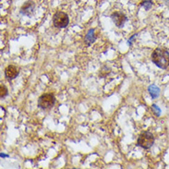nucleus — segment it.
Returning a JSON list of instances; mask_svg holds the SVG:
<instances>
[{
	"label": "nucleus",
	"instance_id": "1",
	"mask_svg": "<svg viewBox=\"0 0 169 169\" xmlns=\"http://www.w3.org/2000/svg\"><path fill=\"white\" fill-rule=\"evenodd\" d=\"M153 63L160 68H167L169 67V50L159 47L156 48L152 54Z\"/></svg>",
	"mask_w": 169,
	"mask_h": 169
},
{
	"label": "nucleus",
	"instance_id": "2",
	"mask_svg": "<svg viewBox=\"0 0 169 169\" xmlns=\"http://www.w3.org/2000/svg\"><path fill=\"white\" fill-rule=\"evenodd\" d=\"M154 143V137L150 131H143L137 140V145L142 149H150Z\"/></svg>",
	"mask_w": 169,
	"mask_h": 169
},
{
	"label": "nucleus",
	"instance_id": "3",
	"mask_svg": "<svg viewBox=\"0 0 169 169\" xmlns=\"http://www.w3.org/2000/svg\"><path fill=\"white\" fill-rule=\"evenodd\" d=\"M69 23L67 14L62 11H57L53 16V24L56 28H66Z\"/></svg>",
	"mask_w": 169,
	"mask_h": 169
},
{
	"label": "nucleus",
	"instance_id": "4",
	"mask_svg": "<svg viewBox=\"0 0 169 169\" xmlns=\"http://www.w3.org/2000/svg\"><path fill=\"white\" fill-rule=\"evenodd\" d=\"M56 98L52 93H45L38 99V106L42 109H49L54 106Z\"/></svg>",
	"mask_w": 169,
	"mask_h": 169
},
{
	"label": "nucleus",
	"instance_id": "5",
	"mask_svg": "<svg viewBox=\"0 0 169 169\" xmlns=\"http://www.w3.org/2000/svg\"><path fill=\"white\" fill-rule=\"evenodd\" d=\"M111 19L115 26L118 28H122L124 26V23L127 21V16L119 11H114L111 14Z\"/></svg>",
	"mask_w": 169,
	"mask_h": 169
},
{
	"label": "nucleus",
	"instance_id": "6",
	"mask_svg": "<svg viewBox=\"0 0 169 169\" xmlns=\"http://www.w3.org/2000/svg\"><path fill=\"white\" fill-rule=\"evenodd\" d=\"M35 7V4L32 1H28L26 3H24V5L21 6L20 8V13L24 16H31L33 13Z\"/></svg>",
	"mask_w": 169,
	"mask_h": 169
},
{
	"label": "nucleus",
	"instance_id": "7",
	"mask_svg": "<svg viewBox=\"0 0 169 169\" xmlns=\"http://www.w3.org/2000/svg\"><path fill=\"white\" fill-rule=\"evenodd\" d=\"M18 75H19V69L15 66L9 65L5 68V76L9 80H14L15 78H17Z\"/></svg>",
	"mask_w": 169,
	"mask_h": 169
},
{
	"label": "nucleus",
	"instance_id": "8",
	"mask_svg": "<svg viewBox=\"0 0 169 169\" xmlns=\"http://www.w3.org/2000/svg\"><path fill=\"white\" fill-rule=\"evenodd\" d=\"M96 38H97V36L95 34V30L94 29H90L87 32V33H86V35L84 37V43L88 46H90L91 45H93L95 42Z\"/></svg>",
	"mask_w": 169,
	"mask_h": 169
},
{
	"label": "nucleus",
	"instance_id": "9",
	"mask_svg": "<svg viewBox=\"0 0 169 169\" xmlns=\"http://www.w3.org/2000/svg\"><path fill=\"white\" fill-rule=\"evenodd\" d=\"M148 91H149V93H150V94H151V96H152V98H156V97H158L159 96V93H160V89L156 86V85H151V86H149V88H148Z\"/></svg>",
	"mask_w": 169,
	"mask_h": 169
},
{
	"label": "nucleus",
	"instance_id": "10",
	"mask_svg": "<svg viewBox=\"0 0 169 169\" xmlns=\"http://www.w3.org/2000/svg\"><path fill=\"white\" fill-rule=\"evenodd\" d=\"M141 6L145 8V10H149L153 6V0H143L141 2Z\"/></svg>",
	"mask_w": 169,
	"mask_h": 169
},
{
	"label": "nucleus",
	"instance_id": "11",
	"mask_svg": "<svg viewBox=\"0 0 169 169\" xmlns=\"http://www.w3.org/2000/svg\"><path fill=\"white\" fill-rule=\"evenodd\" d=\"M6 95H7V89L6 88L5 85L1 84V86H0V97L3 99V98L6 97Z\"/></svg>",
	"mask_w": 169,
	"mask_h": 169
},
{
	"label": "nucleus",
	"instance_id": "12",
	"mask_svg": "<svg viewBox=\"0 0 169 169\" xmlns=\"http://www.w3.org/2000/svg\"><path fill=\"white\" fill-rule=\"evenodd\" d=\"M152 109H153V111H154V115H156V116H159L160 115H161V109L156 106V105H153L152 106Z\"/></svg>",
	"mask_w": 169,
	"mask_h": 169
},
{
	"label": "nucleus",
	"instance_id": "13",
	"mask_svg": "<svg viewBox=\"0 0 169 169\" xmlns=\"http://www.w3.org/2000/svg\"><path fill=\"white\" fill-rule=\"evenodd\" d=\"M137 36V33H135V34H133L130 38H129V40H128V46H131V44H132V42H133V39L135 38Z\"/></svg>",
	"mask_w": 169,
	"mask_h": 169
},
{
	"label": "nucleus",
	"instance_id": "14",
	"mask_svg": "<svg viewBox=\"0 0 169 169\" xmlns=\"http://www.w3.org/2000/svg\"><path fill=\"white\" fill-rule=\"evenodd\" d=\"M0 155H1V157H3V158H4V157H8V155H6V154H1Z\"/></svg>",
	"mask_w": 169,
	"mask_h": 169
}]
</instances>
